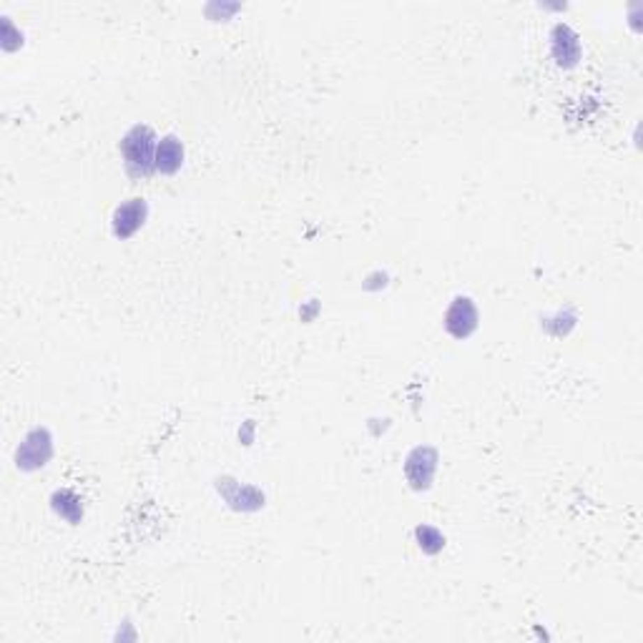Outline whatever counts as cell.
<instances>
[{
  "label": "cell",
  "instance_id": "7a4b0ae2",
  "mask_svg": "<svg viewBox=\"0 0 643 643\" xmlns=\"http://www.w3.org/2000/svg\"><path fill=\"white\" fill-rule=\"evenodd\" d=\"M182 163V149L174 138H166L158 149V169L161 171H176V166Z\"/></svg>",
  "mask_w": 643,
  "mask_h": 643
},
{
  "label": "cell",
  "instance_id": "3957f363",
  "mask_svg": "<svg viewBox=\"0 0 643 643\" xmlns=\"http://www.w3.org/2000/svg\"><path fill=\"white\" fill-rule=\"evenodd\" d=\"M141 214H144V209L138 207V204H128V207H124L119 212V234H131L133 229L138 226V221H141Z\"/></svg>",
  "mask_w": 643,
  "mask_h": 643
},
{
  "label": "cell",
  "instance_id": "6da1fadb",
  "mask_svg": "<svg viewBox=\"0 0 643 643\" xmlns=\"http://www.w3.org/2000/svg\"><path fill=\"white\" fill-rule=\"evenodd\" d=\"M126 156H128V163H133V166H141V169L146 171V166H149V161H151L149 133H146V131H136L133 136H128V141H126Z\"/></svg>",
  "mask_w": 643,
  "mask_h": 643
}]
</instances>
